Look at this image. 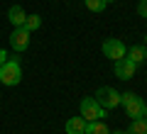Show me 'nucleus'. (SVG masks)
<instances>
[{"label": "nucleus", "instance_id": "1", "mask_svg": "<svg viewBox=\"0 0 147 134\" xmlns=\"http://www.w3.org/2000/svg\"><path fill=\"white\" fill-rule=\"evenodd\" d=\"M22 81V66H20V59H7L3 66H0V83L3 85H17Z\"/></svg>", "mask_w": 147, "mask_h": 134}, {"label": "nucleus", "instance_id": "2", "mask_svg": "<svg viewBox=\"0 0 147 134\" xmlns=\"http://www.w3.org/2000/svg\"><path fill=\"white\" fill-rule=\"evenodd\" d=\"M120 105L125 107V112H127V117H130V119L145 117L147 103L140 98V95H135V93H123V95H120Z\"/></svg>", "mask_w": 147, "mask_h": 134}, {"label": "nucleus", "instance_id": "3", "mask_svg": "<svg viewBox=\"0 0 147 134\" xmlns=\"http://www.w3.org/2000/svg\"><path fill=\"white\" fill-rule=\"evenodd\" d=\"M81 117H84L86 122H96V119H100V117H108V110L100 107L96 98H84L81 100Z\"/></svg>", "mask_w": 147, "mask_h": 134}, {"label": "nucleus", "instance_id": "4", "mask_svg": "<svg viewBox=\"0 0 147 134\" xmlns=\"http://www.w3.org/2000/svg\"><path fill=\"white\" fill-rule=\"evenodd\" d=\"M93 98L98 100V105H100V107H105V110H113V107L120 105V93H118L115 88H108V85L98 88Z\"/></svg>", "mask_w": 147, "mask_h": 134}, {"label": "nucleus", "instance_id": "5", "mask_svg": "<svg viewBox=\"0 0 147 134\" xmlns=\"http://www.w3.org/2000/svg\"><path fill=\"white\" fill-rule=\"evenodd\" d=\"M125 51H127V47L123 44L120 39H105L103 41V54L108 59H113V61L123 59V56H125Z\"/></svg>", "mask_w": 147, "mask_h": 134}, {"label": "nucleus", "instance_id": "6", "mask_svg": "<svg viewBox=\"0 0 147 134\" xmlns=\"http://www.w3.org/2000/svg\"><path fill=\"white\" fill-rule=\"evenodd\" d=\"M115 63V76L120 78V81H130V78H135V71H137V63H132L130 59H118V61H113Z\"/></svg>", "mask_w": 147, "mask_h": 134}, {"label": "nucleus", "instance_id": "7", "mask_svg": "<svg viewBox=\"0 0 147 134\" xmlns=\"http://www.w3.org/2000/svg\"><path fill=\"white\" fill-rule=\"evenodd\" d=\"M10 47L15 49V51H25L27 47H30V32L25 29V27H15L10 34Z\"/></svg>", "mask_w": 147, "mask_h": 134}, {"label": "nucleus", "instance_id": "8", "mask_svg": "<svg viewBox=\"0 0 147 134\" xmlns=\"http://www.w3.org/2000/svg\"><path fill=\"white\" fill-rule=\"evenodd\" d=\"M125 59H130L132 63H145V59H147V47H142V44H132V47H127V51H125Z\"/></svg>", "mask_w": 147, "mask_h": 134}, {"label": "nucleus", "instance_id": "9", "mask_svg": "<svg viewBox=\"0 0 147 134\" xmlns=\"http://www.w3.org/2000/svg\"><path fill=\"white\" fill-rule=\"evenodd\" d=\"M7 20H10L15 27H25L27 15H25V10H22V5H10V10H7Z\"/></svg>", "mask_w": 147, "mask_h": 134}, {"label": "nucleus", "instance_id": "10", "mask_svg": "<svg viewBox=\"0 0 147 134\" xmlns=\"http://www.w3.org/2000/svg\"><path fill=\"white\" fill-rule=\"evenodd\" d=\"M64 129H66V134H84L86 119H84V117H71V119H66Z\"/></svg>", "mask_w": 147, "mask_h": 134}, {"label": "nucleus", "instance_id": "11", "mask_svg": "<svg viewBox=\"0 0 147 134\" xmlns=\"http://www.w3.org/2000/svg\"><path fill=\"white\" fill-rule=\"evenodd\" d=\"M84 134H110V132H108V127H105V122L96 119V122H86Z\"/></svg>", "mask_w": 147, "mask_h": 134}, {"label": "nucleus", "instance_id": "12", "mask_svg": "<svg viewBox=\"0 0 147 134\" xmlns=\"http://www.w3.org/2000/svg\"><path fill=\"white\" fill-rule=\"evenodd\" d=\"M127 132H130V134H147V119H145V117L132 119L130 127H127Z\"/></svg>", "mask_w": 147, "mask_h": 134}, {"label": "nucleus", "instance_id": "13", "mask_svg": "<svg viewBox=\"0 0 147 134\" xmlns=\"http://www.w3.org/2000/svg\"><path fill=\"white\" fill-rule=\"evenodd\" d=\"M39 27H42V17H39V15H27V20H25V29L30 32V34H32V32H37Z\"/></svg>", "mask_w": 147, "mask_h": 134}, {"label": "nucleus", "instance_id": "14", "mask_svg": "<svg viewBox=\"0 0 147 134\" xmlns=\"http://www.w3.org/2000/svg\"><path fill=\"white\" fill-rule=\"evenodd\" d=\"M84 5L88 7L91 12H103L105 7H108V3H105V0H84Z\"/></svg>", "mask_w": 147, "mask_h": 134}, {"label": "nucleus", "instance_id": "15", "mask_svg": "<svg viewBox=\"0 0 147 134\" xmlns=\"http://www.w3.org/2000/svg\"><path fill=\"white\" fill-rule=\"evenodd\" d=\"M137 15L147 20V0H140V3H137Z\"/></svg>", "mask_w": 147, "mask_h": 134}, {"label": "nucleus", "instance_id": "16", "mask_svg": "<svg viewBox=\"0 0 147 134\" xmlns=\"http://www.w3.org/2000/svg\"><path fill=\"white\" fill-rule=\"evenodd\" d=\"M7 59H10V56H7V51H5V49H0V66H3Z\"/></svg>", "mask_w": 147, "mask_h": 134}, {"label": "nucleus", "instance_id": "17", "mask_svg": "<svg viewBox=\"0 0 147 134\" xmlns=\"http://www.w3.org/2000/svg\"><path fill=\"white\" fill-rule=\"evenodd\" d=\"M110 134H130V132H127V129H125V132H123V129H120V132H110Z\"/></svg>", "mask_w": 147, "mask_h": 134}, {"label": "nucleus", "instance_id": "18", "mask_svg": "<svg viewBox=\"0 0 147 134\" xmlns=\"http://www.w3.org/2000/svg\"><path fill=\"white\" fill-rule=\"evenodd\" d=\"M105 3H108V5H110V3H115V0H105Z\"/></svg>", "mask_w": 147, "mask_h": 134}, {"label": "nucleus", "instance_id": "19", "mask_svg": "<svg viewBox=\"0 0 147 134\" xmlns=\"http://www.w3.org/2000/svg\"><path fill=\"white\" fill-rule=\"evenodd\" d=\"M145 47H147V34H145Z\"/></svg>", "mask_w": 147, "mask_h": 134}, {"label": "nucleus", "instance_id": "20", "mask_svg": "<svg viewBox=\"0 0 147 134\" xmlns=\"http://www.w3.org/2000/svg\"><path fill=\"white\" fill-rule=\"evenodd\" d=\"M145 119H147V107H145Z\"/></svg>", "mask_w": 147, "mask_h": 134}]
</instances>
